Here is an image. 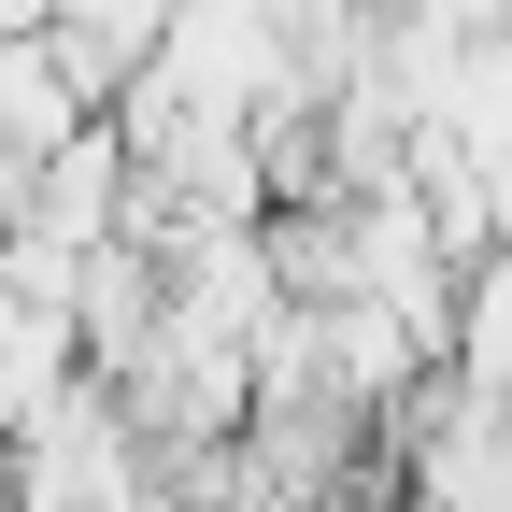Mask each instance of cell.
I'll use <instances>...</instances> for the list:
<instances>
[{"mask_svg":"<svg viewBox=\"0 0 512 512\" xmlns=\"http://www.w3.org/2000/svg\"><path fill=\"white\" fill-rule=\"evenodd\" d=\"M441 384H470V399L512 413V242L470 256V285H456V342H441Z\"/></svg>","mask_w":512,"mask_h":512,"instance_id":"cell-1","label":"cell"}]
</instances>
